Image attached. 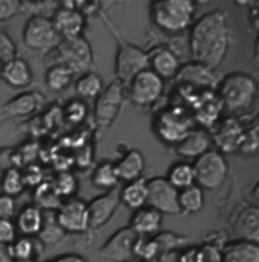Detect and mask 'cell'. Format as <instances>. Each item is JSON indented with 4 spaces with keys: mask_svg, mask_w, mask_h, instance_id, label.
<instances>
[{
    "mask_svg": "<svg viewBox=\"0 0 259 262\" xmlns=\"http://www.w3.org/2000/svg\"><path fill=\"white\" fill-rule=\"evenodd\" d=\"M23 174V181L25 185H39L41 184V170H38L37 167H28L26 173Z\"/></svg>",
    "mask_w": 259,
    "mask_h": 262,
    "instance_id": "c3c4849f",
    "label": "cell"
},
{
    "mask_svg": "<svg viewBox=\"0 0 259 262\" xmlns=\"http://www.w3.org/2000/svg\"><path fill=\"white\" fill-rule=\"evenodd\" d=\"M178 202H179L181 214H196L203 208L205 203L203 189L197 187L196 184L185 189H181L178 195Z\"/></svg>",
    "mask_w": 259,
    "mask_h": 262,
    "instance_id": "f546056e",
    "label": "cell"
},
{
    "mask_svg": "<svg viewBox=\"0 0 259 262\" xmlns=\"http://www.w3.org/2000/svg\"><path fill=\"white\" fill-rule=\"evenodd\" d=\"M152 239L156 244L158 253H164V252L179 250V247L186 244L188 236H182V235L173 233V232H158L153 235Z\"/></svg>",
    "mask_w": 259,
    "mask_h": 262,
    "instance_id": "8d00e7d4",
    "label": "cell"
},
{
    "mask_svg": "<svg viewBox=\"0 0 259 262\" xmlns=\"http://www.w3.org/2000/svg\"><path fill=\"white\" fill-rule=\"evenodd\" d=\"M35 202L39 209H47V211H58V208L62 205V199L58 195L52 184H39L35 191Z\"/></svg>",
    "mask_w": 259,
    "mask_h": 262,
    "instance_id": "836d02e7",
    "label": "cell"
},
{
    "mask_svg": "<svg viewBox=\"0 0 259 262\" xmlns=\"http://www.w3.org/2000/svg\"><path fill=\"white\" fill-rule=\"evenodd\" d=\"M56 32L62 39L82 37V31L85 28V17L76 8V3L64 2L53 12V18H50Z\"/></svg>",
    "mask_w": 259,
    "mask_h": 262,
    "instance_id": "5bb4252c",
    "label": "cell"
},
{
    "mask_svg": "<svg viewBox=\"0 0 259 262\" xmlns=\"http://www.w3.org/2000/svg\"><path fill=\"white\" fill-rule=\"evenodd\" d=\"M194 181L197 187L206 189H217L222 187L227 176V162L224 155L217 150H208L199 156L192 164Z\"/></svg>",
    "mask_w": 259,
    "mask_h": 262,
    "instance_id": "277c9868",
    "label": "cell"
},
{
    "mask_svg": "<svg viewBox=\"0 0 259 262\" xmlns=\"http://www.w3.org/2000/svg\"><path fill=\"white\" fill-rule=\"evenodd\" d=\"M87 115V106L80 100H74L66 108V117L72 123H80Z\"/></svg>",
    "mask_w": 259,
    "mask_h": 262,
    "instance_id": "f6af8a7d",
    "label": "cell"
},
{
    "mask_svg": "<svg viewBox=\"0 0 259 262\" xmlns=\"http://www.w3.org/2000/svg\"><path fill=\"white\" fill-rule=\"evenodd\" d=\"M102 79L96 73H83L76 80V93L82 99H93L102 93Z\"/></svg>",
    "mask_w": 259,
    "mask_h": 262,
    "instance_id": "e575fe53",
    "label": "cell"
},
{
    "mask_svg": "<svg viewBox=\"0 0 259 262\" xmlns=\"http://www.w3.org/2000/svg\"><path fill=\"white\" fill-rule=\"evenodd\" d=\"M56 220L64 232L80 233L90 229L88 206L80 199H69L56 211Z\"/></svg>",
    "mask_w": 259,
    "mask_h": 262,
    "instance_id": "4fadbf2b",
    "label": "cell"
},
{
    "mask_svg": "<svg viewBox=\"0 0 259 262\" xmlns=\"http://www.w3.org/2000/svg\"><path fill=\"white\" fill-rule=\"evenodd\" d=\"M179 191L165 178H153L147 182V202L146 206L153 208L159 214L179 215Z\"/></svg>",
    "mask_w": 259,
    "mask_h": 262,
    "instance_id": "ba28073f",
    "label": "cell"
},
{
    "mask_svg": "<svg viewBox=\"0 0 259 262\" xmlns=\"http://www.w3.org/2000/svg\"><path fill=\"white\" fill-rule=\"evenodd\" d=\"M0 76L6 85L12 88H25L32 82V69L25 59L14 58L12 61L3 64Z\"/></svg>",
    "mask_w": 259,
    "mask_h": 262,
    "instance_id": "603a6c76",
    "label": "cell"
},
{
    "mask_svg": "<svg viewBox=\"0 0 259 262\" xmlns=\"http://www.w3.org/2000/svg\"><path fill=\"white\" fill-rule=\"evenodd\" d=\"M222 262H259L258 243L252 241H236L224 247Z\"/></svg>",
    "mask_w": 259,
    "mask_h": 262,
    "instance_id": "d4e9b609",
    "label": "cell"
},
{
    "mask_svg": "<svg viewBox=\"0 0 259 262\" xmlns=\"http://www.w3.org/2000/svg\"><path fill=\"white\" fill-rule=\"evenodd\" d=\"M158 262H182L181 250H171V252L159 253Z\"/></svg>",
    "mask_w": 259,
    "mask_h": 262,
    "instance_id": "f907efd6",
    "label": "cell"
},
{
    "mask_svg": "<svg viewBox=\"0 0 259 262\" xmlns=\"http://www.w3.org/2000/svg\"><path fill=\"white\" fill-rule=\"evenodd\" d=\"M17 239V227L12 220H0V244L11 246Z\"/></svg>",
    "mask_w": 259,
    "mask_h": 262,
    "instance_id": "7bdbcfd3",
    "label": "cell"
},
{
    "mask_svg": "<svg viewBox=\"0 0 259 262\" xmlns=\"http://www.w3.org/2000/svg\"><path fill=\"white\" fill-rule=\"evenodd\" d=\"M0 187L5 195L9 197H15L20 195L25 189V181H23V174L18 168H9L3 173L2 181H0Z\"/></svg>",
    "mask_w": 259,
    "mask_h": 262,
    "instance_id": "d590c367",
    "label": "cell"
},
{
    "mask_svg": "<svg viewBox=\"0 0 259 262\" xmlns=\"http://www.w3.org/2000/svg\"><path fill=\"white\" fill-rule=\"evenodd\" d=\"M212 140L209 134L203 129H191L185 137L176 144V153L181 158L197 159L208 150H211Z\"/></svg>",
    "mask_w": 259,
    "mask_h": 262,
    "instance_id": "d6986e66",
    "label": "cell"
},
{
    "mask_svg": "<svg viewBox=\"0 0 259 262\" xmlns=\"http://www.w3.org/2000/svg\"><path fill=\"white\" fill-rule=\"evenodd\" d=\"M230 28L226 11L215 9L203 14L189 34V52L194 62L211 70L222 66L230 46Z\"/></svg>",
    "mask_w": 259,
    "mask_h": 262,
    "instance_id": "6da1fadb",
    "label": "cell"
},
{
    "mask_svg": "<svg viewBox=\"0 0 259 262\" xmlns=\"http://www.w3.org/2000/svg\"><path fill=\"white\" fill-rule=\"evenodd\" d=\"M156 255H159V253H158V249H156V244L153 243V239L148 236H140L138 235V239H137L135 247H134V258L146 262L153 259Z\"/></svg>",
    "mask_w": 259,
    "mask_h": 262,
    "instance_id": "f35d334b",
    "label": "cell"
},
{
    "mask_svg": "<svg viewBox=\"0 0 259 262\" xmlns=\"http://www.w3.org/2000/svg\"><path fill=\"white\" fill-rule=\"evenodd\" d=\"M120 205V195L117 189L106 191L105 194H100L99 197L93 199L88 206V217H90V227L97 229L100 226L106 225L115 214L117 208Z\"/></svg>",
    "mask_w": 259,
    "mask_h": 262,
    "instance_id": "2e32d148",
    "label": "cell"
},
{
    "mask_svg": "<svg viewBox=\"0 0 259 262\" xmlns=\"http://www.w3.org/2000/svg\"><path fill=\"white\" fill-rule=\"evenodd\" d=\"M120 195V203L126 205L129 209H140L146 206L147 202V181L144 179H137L134 182H127L123 189L118 192Z\"/></svg>",
    "mask_w": 259,
    "mask_h": 262,
    "instance_id": "484cf974",
    "label": "cell"
},
{
    "mask_svg": "<svg viewBox=\"0 0 259 262\" xmlns=\"http://www.w3.org/2000/svg\"><path fill=\"white\" fill-rule=\"evenodd\" d=\"M121 103H123V85L118 80H114L97 96L94 105V121L102 127L111 126L112 121L117 118Z\"/></svg>",
    "mask_w": 259,
    "mask_h": 262,
    "instance_id": "8fae6325",
    "label": "cell"
},
{
    "mask_svg": "<svg viewBox=\"0 0 259 262\" xmlns=\"http://www.w3.org/2000/svg\"><path fill=\"white\" fill-rule=\"evenodd\" d=\"M47 262H87L82 256L79 255H74V253H67V255H61L55 259H50Z\"/></svg>",
    "mask_w": 259,
    "mask_h": 262,
    "instance_id": "f5cc1de1",
    "label": "cell"
},
{
    "mask_svg": "<svg viewBox=\"0 0 259 262\" xmlns=\"http://www.w3.org/2000/svg\"><path fill=\"white\" fill-rule=\"evenodd\" d=\"M148 70L156 76L164 79H173L181 69V62L178 55L167 47H158L147 53Z\"/></svg>",
    "mask_w": 259,
    "mask_h": 262,
    "instance_id": "ac0fdd59",
    "label": "cell"
},
{
    "mask_svg": "<svg viewBox=\"0 0 259 262\" xmlns=\"http://www.w3.org/2000/svg\"><path fill=\"white\" fill-rule=\"evenodd\" d=\"M162 226V214L150 206H143L137 209L131 220V229L140 236H150L159 232Z\"/></svg>",
    "mask_w": 259,
    "mask_h": 262,
    "instance_id": "7402d4cb",
    "label": "cell"
},
{
    "mask_svg": "<svg viewBox=\"0 0 259 262\" xmlns=\"http://www.w3.org/2000/svg\"><path fill=\"white\" fill-rule=\"evenodd\" d=\"M138 235L129 227L118 229L111 238L99 249L102 258L114 262H127L134 259V247Z\"/></svg>",
    "mask_w": 259,
    "mask_h": 262,
    "instance_id": "7c38bea8",
    "label": "cell"
},
{
    "mask_svg": "<svg viewBox=\"0 0 259 262\" xmlns=\"http://www.w3.org/2000/svg\"><path fill=\"white\" fill-rule=\"evenodd\" d=\"M148 69L147 53L143 52L140 47L134 44H121L117 53L115 59V73L117 80L124 86L129 85V82L144 70Z\"/></svg>",
    "mask_w": 259,
    "mask_h": 262,
    "instance_id": "52a82bcc",
    "label": "cell"
},
{
    "mask_svg": "<svg viewBox=\"0 0 259 262\" xmlns=\"http://www.w3.org/2000/svg\"><path fill=\"white\" fill-rule=\"evenodd\" d=\"M258 150V126L253 124L252 127L244 129V135L240 144L238 151H241L243 155H253Z\"/></svg>",
    "mask_w": 259,
    "mask_h": 262,
    "instance_id": "60d3db41",
    "label": "cell"
},
{
    "mask_svg": "<svg viewBox=\"0 0 259 262\" xmlns=\"http://www.w3.org/2000/svg\"><path fill=\"white\" fill-rule=\"evenodd\" d=\"M21 11V2L0 0V21H6Z\"/></svg>",
    "mask_w": 259,
    "mask_h": 262,
    "instance_id": "ee69618b",
    "label": "cell"
},
{
    "mask_svg": "<svg viewBox=\"0 0 259 262\" xmlns=\"http://www.w3.org/2000/svg\"><path fill=\"white\" fill-rule=\"evenodd\" d=\"M42 225V211L35 206H26L20 211V214L17 215V232H20L23 236H35L38 235L39 229Z\"/></svg>",
    "mask_w": 259,
    "mask_h": 262,
    "instance_id": "83f0119b",
    "label": "cell"
},
{
    "mask_svg": "<svg viewBox=\"0 0 259 262\" xmlns=\"http://www.w3.org/2000/svg\"><path fill=\"white\" fill-rule=\"evenodd\" d=\"M235 229L244 241L258 243L259 239V211L256 206L246 208L235 222Z\"/></svg>",
    "mask_w": 259,
    "mask_h": 262,
    "instance_id": "4316f807",
    "label": "cell"
},
{
    "mask_svg": "<svg viewBox=\"0 0 259 262\" xmlns=\"http://www.w3.org/2000/svg\"><path fill=\"white\" fill-rule=\"evenodd\" d=\"M11 250H12V256H14L15 261L34 259V255H35V241L31 236L17 238L11 244Z\"/></svg>",
    "mask_w": 259,
    "mask_h": 262,
    "instance_id": "74e56055",
    "label": "cell"
},
{
    "mask_svg": "<svg viewBox=\"0 0 259 262\" xmlns=\"http://www.w3.org/2000/svg\"><path fill=\"white\" fill-rule=\"evenodd\" d=\"M144 156L140 150H129L123 155V158L115 164V171L118 176V181L124 182H134L141 178L144 171Z\"/></svg>",
    "mask_w": 259,
    "mask_h": 262,
    "instance_id": "44dd1931",
    "label": "cell"
},
{
    "mask_svg": "<svg viewBox=\"0 0 259 262\" xmlns=\"http://www.w3.org/2000/svg\"><path fill=\"white\" fill-rule=\"evenodd\" d=\"M200 249L202 262H222V252L214 244H205Z\"/></svg>",
    "mask_w": 259,
    "mask_h": 262,
    "instance_id": "7dc6e473",
    "label": "cell"
},
{
    "mask_svg": "<svg viewBox=\"0 0 259 262\" xmlns=\"http://www.w3.org/2000/svg\"><path fill=\"white\" fill-rule=\"evenodd\" d=\"M15 214V202L12 197L0 194V220H11Z\"/></svg>",
    "mask_w": 259,
    "mask_h": 262,
    "instance_id": "bcb514c9",
    "label": "cell"
},
{
    "mask_svg": "<svg viewBox=\"0 0 259 262\" xmlns=\"http://www.w3.org/2000/svg\"><path fill=\"white\" fill-rule=\"evenodd\" d=\"M17 58V47L12 38L9 37L6 32L0 31V62L6 64Z\"/></svg>",
    "mask_w": 259,
    "mask_h": 262,
    "instance_id": "b9f144b4",
    "label": "cell"
},
{
    "mask_svg": "<svg viewBox=\"0 0 259 262\" xmlns=\"http://www.w3.org/2000/svg\"><path fill=\"white\" fill-rule=\"evenodd\" d=\"M192 129V117L185 108H170L156 120L155 130L158 137L168 143V144H178L186 134Z\"/></svg>",
    "mask_w": 259,
    "mask_h": 262,
    "instance_id": "8992f818",
    "label": "cell"
},
{
    "mask_svg": "<svg viewBox=\"0 0 259 262\" xmlns=\"http://www.w3.org/2000/svg\"><path fill=\"white\" fill-rule=\"evenodd\" d=\"M91 182L96 188L100 189H115L118 187V176L115 171V164L112 162H102L96 167L93 176H91Z\"/></svg>",
    "mask_w": 259,
    "mask_h": 262,
    "instance_id": "1f68e13d",
    "label": "cell"
},
{
    "mask_svg": "<svg viewBox=\"0 0 259 262\" xmlns=\"http://www.w3.org/2000/svg\"><path fill=\"white\" fill-rule=\"evenodd\" d=\"M66 236V232L56 220V211L42 212V225L38 232V238L46 244H56Z\"/></svg>",
    "mask_w": 259,
    "mask_h": 262,
    "instance_id": "f1b7e54d",
    "label": "cell"
},
{
    "mask_svg": "<svg viewBox=\"0 0 259 262\" xmlns=\"http://www.w3.org/2000/svg\"><path fill=\"white\" fill-rule=\"evenodd\" d=\"M2 70H3V64L0 62V75H2Z\"/></svg>",
    "mask_w": 259,
    "mask_h": 262,
    "instance_id": "9f6ffc18",
    "label": "cell"
},
{
    "mask_svg": "<svg viewBox=\"0 0 259 262\" xmlns=\"http://www.w3.org/2000/svg\"><path fill=\"white\" fill-rule=\"evenodd\" d=\"M200 96L202 97H196V118L203 126H212L223 110L222 102L211 90H203Z\"/></svg>",
    "mask_w": 259,
    "mask_h": 262,
    "instance_id": "cb8c5ba5",
    "label": "cell"
},
{
    "mask_svg": "<svg viewBox=\"0 0 259 262\" xmlns=\"http://www.w3.org/2000/svg\"><path fill=\"white\" fill-rule=\"evenodd\" d=\"M196 5L191 0L155 2L150 9L152 21L164 32L179 34L194 21Z\"/></svg>",
    "mask_w": 259,
    "mask_h": 262,
    "instance_id": "3957f363",
    "label": "cell"
},
{
    "mask_svg": "<svg viewBox=\"0 0 259 262\" xmlns=\"http://www.w3.org/2000/svg\"><path fill=\"white\" fill-rule=\"evenodd\" d=\"M127 86L132 103L144 108L153 105L161 97L164 91V80L147 69L135 76Z\"/></svg>",
    "mask_w": 259,
    "mask_h": 262,
    "instance_id": "30bf717a",
    "label": "cell"
},
{
    "mask_svg": "<svg viewBox=\"0 0 259 262\" xmlns=\"http://www.w3.org/2000/svg\"><path fill=\"white\" fill-rule=\"evenodd\" d=\"M176 82L184 85L186 88H205V90H211L215 88L220 82L219 76L215 75L214 70L208 69L203 64L199 62H189L184 67L179 69L178 75L175 76Z\"/></svg>",
    "mask_w": 259,
    "mask_h": 262,
    "instance_id": "9a60e30c",
    "label": "cell"
},
{
    "mask_svg": "<svg viewBox=\"0 0 259 262\" xmlns=\"http://www.w3.org/2000/svg\"><path fill=\"white\" fill-rule=\"evenodd\" d=\"M55 191L58 192V195L62 199V197H72L74 192H76V188H77V182L74 179V176L69 171H62L58 174V178L55 179V182L52 184Z\"/></svg>",
    "mask_w": 259,
    "mask_h": 262,
    "instance_id": "ab89813d",
    "label": "cell"
},
{
    "mask_svg": "<svg viewBox=\"0 0 259 262\" xmlns=\"http://www.w3.org/2000/svg\"><path fill=\"white\" fill-rule=\"evenodd\" d=\"M15 262H37L35 259H28V261H15Z\"/></svg>",
    "mask_w": 259,
    "mask_h": 262,
    "instance_id": "db71d44e",
    "label": "cell"
},
{
    "mask_svg": "<svg viewBox=\"0 0 259 262\" xmlns=\"http://www.w3.org/2000/svg\"><path fill=\"white\" fill-rule=\"evenodd\" d=\"M0 262H15L14 256H12L11 246L0 244Z\"/></svg>",
    "mask_w": 259,
    "mask_h": 262,
    "instance_id": "816d5d0a",
    "label": "cell"
},
{
    "mask_svg": "<svg viewBox=\"0 0 259 262\" xmlns=\"http://www.w3.org/2000/svg\"><path fill=\"white\" fill-rule=\"evenodd\" d=\"M182 262H202V255L199 247H189L184 252H181Z\"/></svg>",
    "mask_w": 259,
    "mask_h": 262,
    "instance_id": "681fc988",
    "label": "cell"
},
{
    "mask_svg": "<svg viewBox=\"0 0 259 262\" xmlns=\"http://www.w3.org/2000/svg\"><path fill=\"white\" fill-rule=\"evenodd\" d=\"M127 262H143V261H140V259H135V258H134V259H131V261H127Z\"/></svg>",
    "mask_w": 259,
    "mask_h": 262,
    "instance_id": "11a10c76",
    "label": "cell"
},
{
    "mask_svg": "<svg viewBox=\"0 0 259 262\" xmlns=\"http://www.w3.org/2000/svg\"><path fill=\"white\" fill-rule=\"evenodd\" d=\"M44 103V96L38 91L21 93L11 99L3 106L5 117H28L39 111Z\"/></svg>",
    "mask_w": 259,
    "mask_h": 262,
    "instance_id": "ffe728a7",
    "label": "cell"
},
{
    "mask_svg": "<svg viewBox=\"0 0 259 262\" xmlns=\"http://www.w3.org/2000/svg\"><path fill=\"white\" fill-rule=\"evenodd\" d=\"M61 64L70 69L73 73H88L93 64L91 46L83 37L62 39L58 46Z\"/></svg>",
    "mask_w": 259,
    "mask_h": 262,
    "instance_id": "9c48e42d",
    "label": "cell"
},
{
    "mask_svg": "<svg viewBox=\"0 0 259 262\" xmlns=\"http://www.w3.org/2000/svg\"><path fill=\"white\" fill-rule=\"evenodd\" d=\"M165 179L176 188L178 191L185 189V188L196 184L192 165L188 164V162H176L175 165H171Z\"/></svg>",
    "mask_w": 259,
    "mask_h": 262,
    "instance_id": "4dcf8cb0",
    "label": "cell"
},
{
    "mask_svg": "<svg viewBox=\"0 0 259 262\" xmlns=\"http://www.w3.org/2000/svg\"><path fill=\"white\" fill-rule=\"evenodd\" d=\"M258 94L256 80L247 73L233 72L219 82V99L229 113L249 110Z\"/></svg>",
    "mask_w": 259,
    "mask_h": 262,
    "instance_id": "7a4b0ae2",
    "label": "cell"
},
{
    "mask_svg": "<svg viewBox=\"0 0 259 262\" xmlns=\"http://www.w3.org/2000/svg\"><path fill=\"white\" fill-rule=\"evenodd\" d=\"M62 38L56 32L52 20L46 15H32L23 29V42L34 52H47L61 44Z\"/></svg>",
    "mask_w": 259,
    "mask_h": 262,
    "instance_id": "5b68a950",
    "label": "cell"
},
{
    "mask_svg": "<svg viewBox=\"0 0 259 262\" xmlns=\"http://www.w3.org/2000/svg\"><path fill=\"white\" fill-rule=\"evenodd\" d=\"M73 79V72L70 69H67L62 64H56L53 67H50L46 73V85L52 90V91H62L66 90L70 82Z\"/></svg>",
    "mask_w": 259,
    "mask_h": 262,
    "instance_id": "d6a6232c",
    "label": "cell"
},
{
    "mask_svg": "<svg viewBox=\"0 0 259 262\" xmlns=\"http://www.w3.org/2000/svg\"><path fill=\"white\" fill-rule=\"evenodd\" d=\"M243 135H244L243 124L236 118L229 117L223 120L222 124L217 127L214 137H211V140L217 146V151L224 155V153H233L240 149Z\"/></svg>",
    "mask_w": 259,
    "mask_h": 262,
    "instance_id": "e0dca14e",
    "label": "cell"
}]
</instances>
